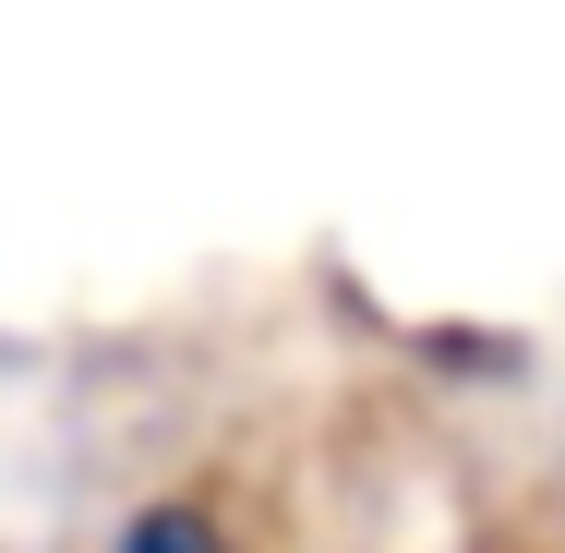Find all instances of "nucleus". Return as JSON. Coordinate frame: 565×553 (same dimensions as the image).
Here are the masks:
<instances>
[{"label":"nucleus","mask_w":565,"mask_h":553,"mask_svg":"<svg viewBox=\"0 0 565 553\" xmlns=\"http://www.w3.org/2000/svg\"><path fill=\"white\" fill-rule=\"evenodd\" d=\"M120 553H217V530L193 518V506H157V518H132V542Z\"/></svg>","instance_id":"f257e3e1"}]
</instances>
